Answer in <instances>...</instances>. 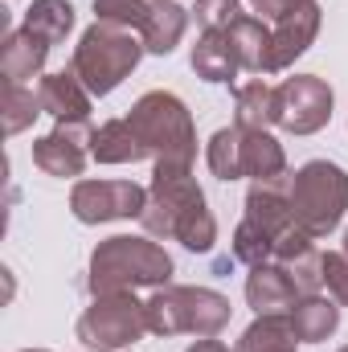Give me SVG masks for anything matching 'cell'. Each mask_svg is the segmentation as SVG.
Instances as JSON below:
<instances>
[{"label":"cell","instance_id":"6da1fadb","mask_svg":"<svg viewBox=\"0 0 348 352\" xmlns=\"http://www.w3.org/2000/svg\"><path fill=\"white\" fill-rule=\"evenodd\" d=\"M144 230L152 238H176L180 246L205 254L217 242V221L205 209V192L193 180V164H156L152 188H148V209H144Z\"/></svg>","mask_w":348,"mask_h":352},{"label":"cell","instance_id":"7a4b0ae2","mask_svg":"<svg viewBox=\"0 0 348 352\" xmlns=\"http://www.w3.org/2000/svg\"><path fill=\"white\" fill-rule=\"evenodd\" d=\"M173 258L164 246L148 238H107L90 254V291L111 295V291H135V287H168Z\"/></svg>","mask_w":348,"mask_h":352},{"label":"cell","instance_id":"3957f363","mask_svg":"<svg viewBox=\"0 0 348 352\" xmlns=\"http://www.w3.org/2000/svg\"><path fill=\"white\" fill-rule=\"evenodd\" d=\"M144 58V37L135 29H123V25H111V21H94L78 50H74V62L70 70L83 78V87L90 94H111L119 87Z\"/></svg>","mask_w":348,"mask_h":352},{"label":"cell","instance_id":"277c9868","mask_svg":"<svg viewBox=\"0 0 348 352\" xmlns=\"http://www.w3.org/2000/svg\"><path fill=\"white\" fill-rule=\"evenodd\" d=\"M127 123L135 127V135L144 140V148H148V156L156 164H193V156H197V131H193L188 107L176 94L148 90L131 107Z\"/></svg>","mask_w":348,"mask_h":352},{"label":"cell","instance_id":"5b68a950","mask_svg":"<svg viewBox=\"0 0 348 352\" xmlns=\"http://www.w3.org/2000/svg\"><path fill=\"white\" fill-rule=\"evenodd\" d=\"M148 332L156 336H217L230 324V299L209 287H156L144 303Z\"/></svg>","mask_w":348,"mask_h":352},{"label":"cell","instance_id":"8992f818","mask_svg":"<svg viewBox=\"0 0 348 352\" xmlns=\"http://www.w3.org/2000/svg\"><path fill=\"white\" fill-rule=\"evenodd\" d=\"M348 209V176L340 164L312 160L291 173V217L312 238H324L340 226Z\"/></svg>","mask_w":348,"mask_h":352},{"label":"cell","instance_id":"52a82bcc","mask_svg":"<svg viewBox=\"0 0 348 352\" xmlns=\"http://www.w3.org/2000/svg\"><path fill=\"white\" fill-rule=\"evenodd\" d=\"M144 332H148V311H144V303L131 291L94 295V303L78 316V340L94 352L127 349Z\"/></svg>","mask_w":348,"mask_h":352},{"label":"cell","instance_id":"ba28073f","mask_svg":"<svg viewBox=\"0 0 348 352\" xmlns=\"http://www.w3.org/2000/svg\"><path fill=\"white\" fill-rule=\"evenodd\" d=\"M274 123L291 135H312L332 119V87L316 74H295L274 87Z\"/></svg>","mask_w":348,"mask_h":352},{"label":"cell","instance_id":"9c48e42d","mask_svg":"<svg viewBox=\"0 0 348 352\" xmlns=\"http://www.w3.org/2000/svg\"><path fill=\"white\" fill-rule=\"evenodd\" d=\"M70 209L78 221H119V217H144L148 188L135 180H78L70 192Z\"/></svg>","mask_w":348,"mask_h":352},{"label":"cell","instance_id":"30bf717a","mask_svg":"<svg viewBox=\"0 0 348 352\" xmlns=\"http://www.w3.org/2000/svg\"><path fill=\"white\" fill-rule=\"evenodd\" d=\"M90 123H58L45 140L33 144V164L50 176H83L90 156Z\"/></svg>","mask_w":348,"mask_h":352},{"label":"cell","instance_id":"8fae6325","mask_svg":"<svg viewBox=\"0 0 348 352\" xmlns=\"http://www.w3.org/2000/svg\"><path fill=\"white\" fill-rule=\"evenodd\" d=\"M316 33H320V4H316V0H307V4L295 8L291 16L274 21V25H270V62H266V74L287 70V66L316 41Z\"/></svg>","mask_w":348,"mask_h":352},{"label":"cell","instance_id":"7c38bea8","mask_svg":"<svg viewBox=\"0 0 348 352\" xmlns=\"http://www.w3.org/2000/svg\"><path fill=\"white\" fill-rule=\"evenodd\" d=\"M37 98H41V111L54 115L58 123H90V98L94 94L83 87V78L74 70L45 74L37 87Z\"/></svg>","mask_w":348,"mask_h":352},{"label":"cell","instance_id":"4fadbf2b","mask_svg":"<svg viewBox=\"0 0 348 352\" xmlns=\"http://www.w3.org/2000/svg\"><path fill=\"white\" fill-rule=\"evenodd\" d=\"M295 299H299V283H295V274H291L283 263L250 266V278H246V303H250L259 316L287 311V307H295Z\"/></svg>","mask_w":348,"mask_h":352},{"label":"cell","instance_id":"5bb4252c","mask_svg":"<svg viewBox=\"0 0 348 352\" xmlns=\"http://www.w3.org/2000/svg\"><path fill=\"white\" fill-rule=\"evenodd\" d=\"M45 58H50V41L37 37L33 29L21 25V29H8V33H4V45H0V70H4V82L25 87L29 78L41 74Z\"/></svg>","mask_w":348,"mask_h":352},{"label":"cell","instance_id":"9a60e30c","mask_svg":"<svg viewBox=\"0 0 348 352\" xmlns=\"http://www.w3.org/2000/svg\"><path fill=\"white\" fill-rule=\"evenodd\" d=\"M238 176L250 180H279L287 173V156L270 131H246L238 127Z\"/></svg>","mask_w":348,"mask_h":352},{"label":"cell","instance_id":"2e32d148","mask_svg":"<svg viewBox=\"0 0 348 352\" xmlns=\"http://www.w3.org/2000/svg\"><path fill=\"white\" fill-rule=\"evenodd\" d=\"M193 70H197L205 82H230V78L242 70L238 50H234V41H230L226 29H205V33H201V41L193 45Z\"/></svg>","mask_w":348,"mask_h":352},{"label":"cell","instance_id":"e0dca14e","mask_svg":"<svg viewBox=\"0 0 348 352\" xmlns=\"http://www.w3.org/2000/svg\"><path fill=\"white\" fill-rule=\"evenodd\" d=\"M90 156L98 164H135V160H148V148H144V140L135 135V127L127 119H111L94 131Z\"/></svg>","mask_w":348,"mask_h":352},{"label":"cell","instance_id":"ac0fdd59","mask_svg":"<svg viewBox=\"0 0 348 352\" xmlns=\"http://www.w3.org/2000/svg\"><path fill=\"white\" fill-rule=\"evenodd\" d=\"M291 324H295V336H299V340L320 344V340H328V336L336 332V324H340V303H336V299H324L320 291H316V295H303V299H295V307H291Z\"/></svg>","mask_w":348,"mask_h":352},{"label":"cell","instance_id":"d6986e66","mask_svg":"<svg viewBox=\"0 0 348 352\" xmlns=\"http://www.w3.org/2000/svg\"><path fill=\"white\" fill-rule=\"evenodd\" d=\"M184 25H188V16H184V8L176 0H156L148 21H144V29H140L144 50L148 54H173L180 45V37H184Z\"/></svg>","mask_w":348,"mask_h":352},{"label":"cell","instance_id":"ffe728a7","mask_svg":"<svg viewBox=\"0 0 348 352\" xmlns=\"http://www.w3.org/2000/svg\"><path fill=\"white\" fill-rule=\"evenodd\" d=\"M295 344H299V336H295L291 316L270 311V316H259V320L242 332V340H238L234 352H295Z\"/></svg>","mask_w":348,"mask_h":352},{"label":"cell","instance_id":"44dd1931","mask_svg":"<svg viewBox=\"0 0 348 352\" xmlns=\"http://www.w3.org/2000/svg\"><path fill=\"white\" fill-rule=\"evenodd\" d=\"M230 41H234V50H238V62H242V70H254V74H266V62H270V29H266V21L262 16H238L230 29Z\"/></svg>","mask_w":348,"mask_h":352},{"label":"cell","instance_id":"7402d4cb","mask_svg":"<svg viewBox=\"0 0 348 352\" xmlns=\"http://www.w3.org/2000/svg\"><path fill=\"white\" fill-rule=\"evenodd\" d=\"M274 87L270 82H246V87L234 90V127H246V131H266L274 123Z\"/></svg>","mask_w":348,"mask_h":352},{"label":"cell","instance_id":"603a6c76","mask_svg":"<svg viewBox=\"0 0 348 352\" xmlns=\"http://www.w3.org/2000/svg\"><path fill=\"white\" fill-rule=\"evenodd\" d=\"M74 25V8L70 0H33L25 12V29H33L37 37H45L50 45H58Z\"/></svg>","mask_w":348,"mask_h":352},{"label":"cell","instance_id":"cb8c5ba5","mask_svg":"<svg viewBox=\"0 0 348 352\" xmlns=\"http://www.w3.org/2000/svg\"><path fill=\"white\" fill-rule=\"evenodd\" d=\"M234 258L246 266H262V263H274V238L259 230L250 217H242V226L234 230Z\"/></svg>","mask_w":348,"mask_h":352},{"label":"cell","instance_id":"d4e9b609","mask_svg":"<svg viewBox=\"0 0 348 352\" xmlns=\"http://www.w3.org/2000/svg\"><path fill=\"white\" fill-rule=\"evenodd\" d=\"M41 115V98L29 87H17V82H4V131L17 135L25 131L33 119Z\"/></svg>","mask_w":348,"mask_h":352},{"label":"cell","instance_id":"484cf974","mask_svg":"<svg viewBox=\"0 0 348 352\" xmlns=\"http://www.w3.org/2000/svg\"><path fill=\"white\" fill-rule=\"evenodd\" d=\"M205 160H209L213 176H221V180H238V127H221V131L209 140Z\"/></svg>","mask_w":348,"mask_h":352},{"label":"cell","instance_id":"4316f807","mask_svg":"<svg viewBox=\"0 0 348 352\" xmlns=\"http://www.w3.org/2000/svg\"><path fill=\"white\" fill-rule=\"evenodd\" d=\"M152 4L156 0H94V12H98V21H111V25H123V29L140 33Z\"/></svg>","mask_w":348,"mask_h":352},{"label":"cell","instance_id":"83f0119b","mask_svg":"<svg viewBox=\"0 0 348 352\" xmlns=\"http://www.w3.org/2000/svg\"><path fill=\"white\" fill-rule=\"evenodd\" d=\"M193 12H197V25L201 29H230L242 16V4L238 0H197Z\"/></svg>","mask_w":348,"mask_h":352},{"label":"cell","instance_id":"f1b7e54d","mask_svg":"<svg viewBox=\"0 0 348 352\" xmlns=\"http://www.w3.org/2000/svg\"><path fill=\"white\" fill-rule=\"evenodd\" d=\"M320 283L328 287V299L348 303V254H324L320 258Z\"/></svg>","mask_w":348,"mask_h":352},{"label":"cell","instance_id":"f546056e","mask_svg":"<svg viewBox=\"0 0 348 352\" xmlns=\"http://www.w3.org/2000/svg\"><path fill=\"white\" fill-rule=\"evenodd\" d=\"M250 4H254V12H259L262 21L274 25V21H283V16H291L295 8H303L307 0H250Z\"/></svg>","mask_w":348,"mask_h":352},{"label":"cell","instance_id":"4dcf8cb0","mask_svg":"<svg viewBox=\"0 0 348 352\" xmlns=\"http://www.w3.org/2000/svg\"><path fill=\"white\" fill-rule=\"evenodd\" d=\"M188 352H230L221 340H213V336H201L197 344H188Z\"/></svg>","mask_w":348,"mask_h":352},{"label":"cell","instance_id":"1f68e13d","mask_svg":"<svg viewBox=\"0 0 348 352\" xmlns=\"http://www.w3.org/2000/svg\"><path fill=\"white\" fill-rule=\"evenodd\" d=\"M345 254H348V234H345Z\"/></svg>","mask_w":348,"mask_h":352},{"label":"cell","instance_id":"d6a6232c","mask_svg":"<svg viewBox=\"0 0 348 352\" xmlns=\"http://www.w3.org/2000/svg\"><path fill=\"white\" fill-rule=\"evenodd\" d=\"M33 352H45V349H33Z\"/></svg>","mask_w":348,"mask_h":352},{"label":"cell","instance_id":"836d02e7","mask_svg":"<svg viewBox=\"0 0 348 352\" xmlns=\"http://www.w3.org/2000/svg\"><path fill=\"white\" fill-rule=\"evenodd\" d=\"M340 352H348V344H345V349H340Z\"/></svg>","mask_w":348,"mask_h":352}]
</instances>
